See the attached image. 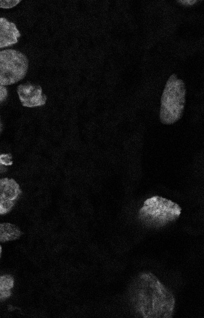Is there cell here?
<instances>
[{
  "label": "cell",
  "mask_w": 204,
  "mask_h": 318,
  "mask_svg": "<svg viewBox=\"0 0 204 318\" xmlns=\"http://www.w3.org/2000/svg\"><path fill=\"white\" fill-rule=\"evenodd\" d=\"M133 300L140 313L146 318H168L174 300L172 294L152 274H142L133 288Z\"/></svg>",
  "instance_id": "1"
},
{
  "label": "cell",
  "mask_w": 204,
  "mask_h": 318,
  "mask_svg": "<svg viewBox=\"0 0 204 318\" xmlns=\"http://www.w3.org/2000/svg\"><path fill=\"white\" fill-rule=\"evenodd\" d=\"M185 95L184 82L176 75H172L166 82L161 97L160 118L162 123L172 124L182 117Z\"/></svg>",
  "instance_id": "2"
},
{
  "label": "cell",
  "mask_w": 204,
  "mask_h": 318,
  "mask_svg": "<svg viewBox=\"0 0 204 318\" xmlns=\"http://www.w3.org/2000/svg\"><path fill=\"white\" fill-rule=\"evenodd\" d=\"M175 203L160 196L147 199L139 211V218L146 225L160 227L176 219L181 213Z\"/></svg>",
  "instance_id": "3"
},
{
  "label": "cell",
  "mask_w": 204,
  "mask_h": 318,
  "mask_svg": "<svg viewBox=\"0 0 204 318\" xmlns=\"http://www.w3.org/2000/svg\"><path fill=\"white\" fill-rule=\"evenodd\" d=\"M28 68V59L20 52L13 49L0 51V85L18 82L25 76Z\"/></svg>",
  "instance_id": "4"
},
{
  "label": "cell",
  "mask_w": 204,
  "mask_h": 318,
  "mask_svg": "<svg viewBox=\"0 0 204 318\" xmlns=\"http://www.w3.org/2000/svg\"><path fill=\"white\" fill-rule=\"evenodd\" d=\"M21 192L19 184L14 179H0V215L5 214L12 210Z\"/></svg>",
  "instance_id": "5"
},
{
  "label": "cell",
  "mask_w": 204,
  "mask_h": 318,
  "mask_svg": "<svg viewBox=\"0 0 204 318\" xmlns=\"http://www.w3.org/2000/svg\"><path fill=\"white\" fill-rule=\"evenodd\" d=\"M17 93L22 106L32 108L44 105L47 97L41 87L37 84L26 83L19 85Z\"/></svg>",
  "instance_id": "6"
},
{
  "label": "cell",
  "mask_w": 204,
  "mask_h": 318,
  "mask_svg": "<svg viewBox=\"0 0 204 318\" xmlns=\"http://www.w3.org/2000/svg\"><path fill=\"white\" fill-rule=\"evenodd\" d=\"M20 36V34L13 22L0 18V48L16 43Z\"/></svg>",
  "instance_id": "7"
},
{
  "label": "cell",
  "mask_w": 204,
  "mask_h": 318,
  "mask_svg": "<svg viewBox=\"0 0 204 318\" xmlns=\"http://www.w3.org/2000/svg\"><path fill=\"white\" fill-rule=\"evenodd\" d=\"M22 234L20 228L16 225L9 223L0 224V242L4 243L19 238Z\"/></svg>",
  "instance_id": "8"
},
{
  "label": "cell",
  "mask_w": 204,
  "mask_h": 318,
  "mask_svg": "<svg viewBox=\"0 0 204 318\" xmlns=\"http://www.w3.org/2000/svg\"><path fill=\"white\" fill-rule=\"evenodd\" d=\"M14 282V279L10 275L0 276V299H7L11 296Z\"/></svg>",
  "instance_id": "9"
},
{
  "label": "cell",
  "mask_w": 204,
  "mask_h": 318,
  "mask_svg": "<svg viewBox=\"0 0 204 318\" xmlns=\"http://www.w3.org/2000/svg\"><path fill=\"white\" fill-rule=\"evenodd\" d=\"M20 0H0V8H11L16 6Z\"/></svg>",
  "instance_id": "10"
},
{
  "label": "cell",
  "mask_w": 204,
  "mask_h": 318,
  "mask_svg": "<svg viewBox=\"0 0 204 318\" xmlns=\"http://www.w3.org/2000/svg\"><path fill=\"white\" fill-rule=\"evenodd\" d=\"M8 96V91L6 88L0 85V105L6 99Z\"/></svg>",
  "instance_id": "11"
},
{
  "label": "cell",
  "mask_w": 204,
  "mask_h": 318,
  "mask_svg": "<svg viewBox=\"0 0 204 318\" xmlns=\"http://www.w3.org/2000/svg\"><path fill=\"white\" fill-rule=\"evenodd\" d=\"M178 1L185 5H192L195 3L197 1V0H178Z\"/></svg>",
  "instance_id": "12"
},
{
  "label": "cell",
  "mask_w": 204,
  "mask_h": 318,
  "mask_svg": "<svg viewBox=\"0 0 204 318\" xmlns=\"http://www.w3.org/2000/svg\"><path fill=\"white\" fill-rule=\"evenodd\" d=\"M1 251H2V248H1V245L0 244V255H1Z\"/></svg>",
  "instance_id": "13"
},
{
  "label": "cell",
  "mask_w": 204,
  "mask_h": 318,
  "mask_svg": "<svg viewBox=\"0 0 204 318\" xmlns=\"http://www.w3.org/2000/svg\"><path fill=\"white\" fill-rule=\"evenodd\" d=\"M0 129H1V122H0Z\"/></svg>",
  "instance_id": "14"
}]
</instances>
